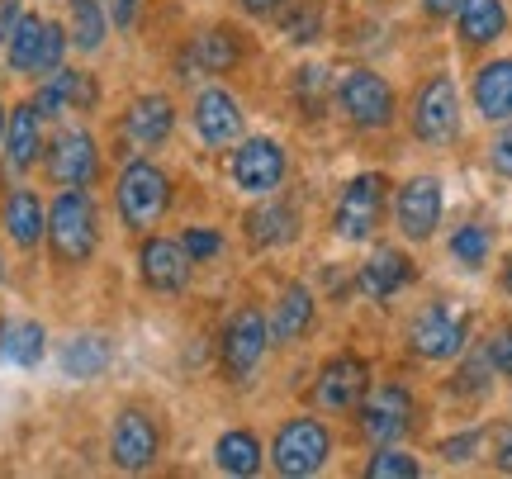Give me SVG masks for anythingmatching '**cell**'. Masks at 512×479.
I'll use <instances>...</instances> for the list:
<instances>
[{
    "label": "cell",
    "instance_id": "cell-1",
    "mask_svg": "<svg viewBox=\"0 0 512 479\" xmlns=\"http://www.w3.org/2000/svg\"><path fill=\"white\" fill-rule=\"evenodd\" d=\"M48 247L57 266H86L100 247V209L86 185H62L48 204Z\"/></svg>",
    "mask_w": 512,
    "mask_h": 479
},
{
    "label": "cell",
    "instance_id": "cell-2",
    "mask_svg": "<svg viewBox=\"0 0 512 479\" xmlns=\"http://www.w3.org/2000/svg\"><path fill=\"white\" fill-rule=\"evenodd\" d=\"M114 209H119V223L128 233H152L171 209V176L157 162L133 157L114 181Z\"/></svg>",
    "mask_w": 512,
    "mask_h": 479
},
{
    "label": "cell",
    "instance_id": "cell-3",
    "mask_svg": "<svg viewBox=\"0 0 512 479\" xmlns=\"http://www.w3.org/2000/svg\"><path fill=\"white\" fill-rule=\"evenodd\" d=\"M67 29L57 24V19H43L34 10H24L19 24L10 29L5 38V67L15 76H48L62 67V57H67Z\"/></svg>",
    "mask_w": 512,
    "mask_h": 479
},
{
    "label": "cell",
    "instance_id": "cell-4",
    "mask_svg": "<svg viewBox=\"0 0 512 479\" xmlns=\"http://www.w3.org/2000/svg\"><path fill=\"white\" fill-rule=\"evenodd\" d=\"M266 456L285 479L318 475L332 461V432L318 418H290V423L275 427V442Z\"/></svg>",
    "mask_w": 512,
    "mask_h": 479
},
{
    "label": "cell",
    "instance_id": "cell-5",
    "mask_svg": "<svg viewBox=\"0 0 512 479\" xmlns=\"http://www.w3.org/2000/svg\"><path fill=\"white\" fill-rule=\"evenodd\" d=\"M408 124H413V138L427 143V148H446V143H456L460 138V91L456 81L441 72V76H427L413 95V114H408Z\"/></svg>",
    "mask_w": 512,
    "mask_h": 479
},
{
    "label": "cell",
    "instance_id": "cell-6",
    "mask_svg": "<svg viewBox=\"0 0 512 479\" xmlns=\"http://www.w3.org/2000/svg\"><path fill=\"white\" fill-rule=\"evenodd\" d=\"M290 176V157L285 148L266 138V133H252V138H242L238 152L228 157V181L238 185L242 195H252V200H266L275 195L280 185Z\"/></svg>",
    "mask_w": 512,
    "mask_h": 479
},
{
    "label": "cell",
    "instance_id": "cell-7",
    "mask_svg": "<svg viewBox=\"0 0 512 479\" xmlns=\"http://www.w3.org/2000/svg\"><path fill=\"white\" fill-rule=\"evenodd\" d=\"M337 105H342V114H347L356 129H366V133L389 129V124H394V110H399L394 86H389L380 72H370V67L342 72V81H337Z\"/></svg>",
    "mask_w": 512,
    "mask_h": 479
},
{
    "label": "cell",
    "instance_id": "cell-8",
    "mask_svg": "<svg viewBox=\"0 0 512 479\" xmlns=\"http://www.w3.org/2000/svg\"><path fill=\"white\" fill-rule=\"evenodd\" d=\"M408 342L422 361H456V356H465V342H470V314L451 299H437L413 318Z\"/></svg>",
    "mask_w": 512,
    "mask_h": 479
},
{
    "label": "cell",
    "instance_id": "cell-9",
    "mask_svg": "<svg viewBox=\"0 0 512 479\" xmlns=\"http://www.w3.org/2000/svg\"><path fill=\"white\" fill-rule=\"evenodd\" d=\"M266 347H271V328H266V318L256 314V309H238V314L228 318L223 342H219V356H223L228 380H233V385H252L256 370H261V361H266Z\"/></svg>",
    "mask_w": 512,
    "mask_h": 479
},
{
    "label": "cell",
    "instance_id": "cell-10",
    "mask_svg": "<svg viewBox=\"0 0 512 479\" xmlns=\"http://www.w3.org/2000/svg\"><path fill=\"white\" fill-rule=\"evenodd\" d=\"M162 456V427L147 408H119V418L110 427V461L124 475H143Z\"/></svg>",
    "mask_w": 512,
    "mask_h": 479
},
{
    "label": "cell",
    "instance_id": "cell-11",
    "mask_svg": "<svg viewBox=\"0 0 512 479\" xmlns=\"http://www.w3.org/2000/svg\"><path fill=\"white\" fill-rule=\"evenodd\" d=\"M384 176L380 171H366V176H351L342 200H337V214H332V233L342 242H366L384 219Z\"/></svg>",
    "mask_w": 512,
    "mask_h": 479
},
{
    "label": "cell",
    "instance_id": "cell-12",
    "mask_svg": "<svg viewBox=\"0 0 512 479\" xmlns=\"http://www.w3.org/2000/svg\"><path fill=\"white\" fill-rule=\"evenodd\" d=\"M441 214H446V190H441L437 176H408L394 190V223L408 242L432 238L441 228Z\"/></svg>",
    "mask_w": 512,
    "mask_h": 479
},
{
    "label": "cell",
    "instance_id": "cell-13",
    "mask_svg": "<svg viewBox=\"0 0 512 479\" xmlns=\"http://www.w3.org/2000/svg\"><path fill=\"white\" fill-rule=\"evenodd\" d=\"M43 166L57 185H86L91 190L100 176V143L91 129H57L53 143H43Z\"/></svg>",
    "mask_w": 512,
    "mask_h": 479
},
{
    "label": "cell",
    "instance_id": "cell-14",
    "mask_svg": "<svg viewBox=\"0 0 512 479\" xmlns=\"http://www.w3.org/2000/svg\"><path fill=\"white\" fill-rule=\"evenodd\" d=\"M356 423H361V432H366L370 442H399L403 432L413 427V394L403 385H370L366 394H361V404H356Z\"/></svg>",
    "mask_w": 512,
    "mask_h": 479
},
{
    "label": "cell",
    "instance_id": "cell-15",
    "mask_svg": "<svg viewBox=\"0 0 512 479\" xmlns=\"http://www.w3.org/2000/svg\"><path fill=\"white\" fill-rule=\"evenodd\" d=\"M138 276H143L147 290L157 295H181L190 276H195V261L185 252L181 238H157V233H143V247H138Z\"/></svg>",
    "mask_w": 512,
    "mask_h": 479
},
{
    "label": "cell",
    "instance_id": "cell-16",
    "mask_svg": "<svg viewBox=\"0 0 512 479\" xmlns=\"http://www.w3.org/2000/svg\"><path fill=\"white\" fill-rule=\"evenodd\" d=\"M366 389H370V366L356 356V351H342V356H332L328 366L318 370V380H313V404L328 408V413H342V408L361 404Z\"/></svg>",
    "mask_w": 512,
    "mask_h": 479
},
{
    "label": "cell",
    "instance_id": "cell-17",
    "mask_svg": "<svg viewBox=\"0 0 512 479\" xmlns=\"http://www.w3.org/2000/svg\"><path fill=\"white\" fill-rule=\"evenodd\" d=\"M190 124L200 133L204 148H228V143H238L242 138V105L233 91H223V86H204L195 95V110H190Z\"/></svg>",
    "mask_w": 512,
    "mask_h": 479
},
{
    "label": "cell",
    "instance_id": "cell-18",
    "mask_svg": "<svg viewBox=\"0 0 512 479\" xmlns=\"http://www.w3.org/2000/svg\"><path fill=\"white\" fill-rule=\"evenodd\" d=\"M100 100V86H95L91 72H76V67H57V72L43 76V86L34 91V110L43 119H62L72 110H91Z\"/></svg>",
    "mask_w": 512,
    "mask_h": 479
},
{
    "label": "cell",
    "instance_id": "cell-19",
    "mask_svg": "<svg viewBox=\"0 0 512 479\" xmlns=\"http://www.w3.org/2000/svg\"><path fill=\"white\" fill-rule=\"evenodd\" d=\"M0 228H5V238L15 242L19 252H34L38 242H43V233H48V204L38 200V190L15 185L0 200Z\"/></svg>",
    "mask_w": 512,
    "mask_h": 479
},
{
    "label": "cell",
    "instance_id": "cell-20",
    "mask_svg": "<svg viewBox=\"0 0 512 479\" xmlns=\"http://www.w3.org/2000/svg\"><path fill=\"white\" fill-rule=\"evenodd\" d=\"M0 152L15 176L43 162V114L34 110V100H19L15 110H5V148Z\"/></svg>",
    "mask_w": 512,
    "mask_h": 479
},
{
    "label": "cell",
    "instance_id": "cell-21",
    "mask_svg": "<svg viewBox=\"0 0 512 479\" xmlns=\"http://www.w3.org/2000/svg\"><path fill=\"white\" fill-rule=\"evenodd\" d=\"M171 129H176V105L162 91L138 95L124 114V138L138 143V148H162L166 138H171Z\"/></svg>",
    "mask_w": 512,
    "mask_h": 479
},
{
    "label": "cell",
    "instance_id": "cell-22",
    "mask_svg": "<svg viewBox=\"0 0 512 479\" xmlns=\"http://www.w3.org/2000/svg\"><path fill=\"white\" fill-rule=\"evenodd\" d=\"M470 100H475L479 119L489 124H508L512 119V57H494L484 62L470 81Z\"/></svg>",
    "mask_w": 512,
    "mask_h": 479
},
{
    "label": "cell",
    "instance_id": "cell-23",
    "mask_svg": "<svg viewBox=\"0 0 512 479\" xmlns=\"http://www.w3.org/2000/svg\"><path fill=\"white\" fill-rule=\"evenodd\" d=\"M413 276H418V271H413V261L403 257L399 247H375L366 257V266L356 271V285H361L375 304H384V299L399 295L403 285H413Z\"/></svg>",
    "mask_w": 512,
    "mask_h": 479
},
{
    "label": "cell",
    "instance_id": "cell-24",
    "mask_svg": "<svg viewBox=\"0 0 512 479\" xmlns=\"http://www.w3.org/2000/svg\"><path fill=\"white\" fill-rule=\"evenodd\" d=\"M313 314H318V304L304 285H290V290H280L275 299V314L266 318V328H271V342L275 347H290V342H304L313 328Z\"/></svg>",
    "mask_w": 512,
    "mask_h": 479
},
{
    "label": "cell",
    "instance_id": "cell-25",
    "mask_svg": "<svg viewBox=\"0 0 512 479\" xmlns=\"http://www.w3.org/2000/svg\"><path fill=\"white\" fill-rule=\"evenodd\" d=\"M456 34L465 48H489L503 38L508 29V10H503V0H460L456 15Z\"/></svg>",
    "mask_w": 512,
    "mask_h": 479
},
{
    "label": "cell",
    "instance_id": "cell-26",
    "mask_svg": "<svg viewBox=\"0 0 512 479\" xmlns=\"http://www.w3.org/2000/svg\"><path fill=\"white\" fill-rule=\"evenodd\" d=\"M110 337L105 332H76L72 342H62V351H57V366H62V375L67 380H95V375H105L110 370Z\"/></svg>",
    "mask_w": 512,
    "mask_h": 479
},
{
    "label": "cell",
    "instance_id": "cell-27",
    "mask_svg": "<svg viewBox=\"0 0 512 479\" xmlns=\"http://www.w3.org/2000/svg\"><path fill=\"white\" fill-rule=\"evenodd\" d=\"M242 228H247V238H252L256 247H290V242L299 238V209L285 200H266L242 219Z\"/></svg>",
    "mask_w": 512,
    "mask_h": 479
},
{
    "label": "cell",
    "instance_id": "cell-28",
    "mask_svg": "<svg viewBox=\"0 0 512 479\" xmlns=\"http://www.w3.org/2000/svg\"><path fill=\"white\" fill-rule=\"evenodd\" d=\"M214 465L233 479H252V475H261V465H266V446H261V437L247 432V427H228L219 442H214Z\"/></svg>",
    "mask_w": 512,
    "mask_h": 479
},
{
    "label": "cell",
    "instance_id": "cell-29",
    "mask_svg": "<svg viewBox=\"0 0 512 479\" xmlns=\"http://www.w3.org/2000/svg\"><path fill=\"white\" fill-rule=\"evenodd\" d=\"M0 356L19 370H34L48 356V328L38 318H10V323H0Z\"/></svg>",
    "mask_w": 512,
    "mask_h": 479
},
{
    "label": "cell",
    "instance_id": "cell-30",
    "mask_svg": "<svg viewBox=\"0 0 512 479\" xmlns=\"http://www.w3.org/2000/svg\"><path fill=\"white\" fill-rule=\"evenodd\" d=\"M67 15H72V38L76 53H100L105 48V34H110V10L105 0H67Z\"/></svg>",
    "mask_w": 512,
    "mask_h": 479
},
{
    "label": "cell",
    "instance_id": "cell-31",
    "mask_svg": "<svg viewBox=\"0 0 512 479\" xmlns=\"http://www.w3.org/2000/svg\"><path fill=\"white\" fill-rule=\"evenodd\" d=\"M238 57H242V48H238V38L228 34V29H204V34L190 43V62H195L200 72H209V76L233 72V67H238Z\"/></svg>",
    "mask_w": 512,
    "mask_h": 479
},
{
    "label": "cell",
    "instance_id": "cell-32",
    "mask_svg": "<svg viewBox=\"0 0 512 479\" xmlns=\"http://www.w3.org/2000/svg\"><path fill=\"white\" fill-rule=\"evenodd\" d=\"M446 252H451L456 266L479 271V266H489V257H494V233H489L484 223H460L456 233L446 238Z\"/></svg>",
    "mask_w": 512,
    "mask_h": 479
},
{
    "label": "cell",
    "instance_id": "cell-33",
    "mask_svg": "<svg viewBox=\"0 0 512 479\" xmlns=\"http://www.w3.org/2000/svg\"><path fill=\"white\" fill-rule=\"evenodd\" d=\"M366 475L370 479H418L422 475V465H418V456H408L403 446H380L375 456L366 461Z\"/></svg>",
    "mask_w": 512,
    "mask_h": 479
},
{
    "label": "cell",
    "instance_id": "cell-34",
    "mask_svg": "<svg viewBox=\"0 0 512 479\" xmlns=\"http://www.w3.org/2000/svg\"><path fill=\"white\" fill-rule=\"evenodd\" d=\"M280 29H285V38H290V43H313V38L323 34V10H318L313 0L290 5V15L280 19Z\"/></svg>",
    "mask_w": 512,
    "mask_h": 479
},
{
    "label": "cell",
    "instance_id": "cell-35",
    "mask_svg": "<svg viewBox=\"0 0 512 479\" xmlns=\"http://www.w3.org/2000/svg\"><path fill=\"white\" fill-rule=\"evenodd\" d=\"M489 351L465 356V366L456 370V394H489Z\"/></svg>",
    "mask_w": 512,
    "mask_h": 479
},
{
    "label": "cell",
    "instance_id": "cell-36",
    "mask_svg": "<svg viewBox=\"0 0 512 479\" xmlns=\"http://www.w3.org/2000/svg\"><path fill=\"white\" fill-rule=\"evenodd\" d=\"M181 242H185V252H190L195 266H200V261H214L223 252V233L219 228H200V223H195V228H185Z\"/></svg>",
    "mask_w": 512,
    "mask_h": 479
},
{
    "label": "cell",
    "instance_id": "cell-37",
    "mask_svg": "<svg viewBox=\"0 0 512 479\" xmlns=\"http://www.w3.org/2000/svg\"><path fill=\"white\" fill-rule=\"evenodd\" d=\"M479 451H484V427H470V432H460V437H446V442H441V456H446L451 465L475 461Z\"/></svg>",
    "mask_w": 512,
    "mask_h": 479
},
{
    "label": "cell",
    "instance_id": "cell-38",
    "mask_svg": "<svg viewBox=\"0 0 512 479\" xmlns=\"http://www.w3.org/2000/svg\"><path fill=\"white\" fill-rule=\"evenodd\" d=\"M484 351H489V366H494L503 380H512V323H498L494 337L484 342Z\"/></svg>",
    "mask_w": 512,
    "mask_h": 479
},
{
    "label": "cell",
    "instance_id": "cell-39",
    "mask_svg": "<svg viewBox=\"0 0 512 479\" xmlns=\"http://www.w3.org/2000/svg\"><path fill=\"white\" fill-rule=\"evenodd\" d=\"M489 166H494L498 176H508V181H512V119H508V129L489 143Z\"/></svg>",
    "mask_w": 512,
    "mask_h": 479
},
{
    "label": "cell",
    "instance_id": "cell-40",
    "mask_svg": "<svg viewBox=\"0 0 512 479\" xmlns=\"http://www.w3.org/2000/svg\"><path fill=\"white\" fill-rule=\"evenodd\" d=\"M494 465L503 475H512V423H503L494 432Z\"/></svg>",
    "mask_w": 512,
    "mask_h": 479
},
{
    "label": "cell",
    "instance_id": "cell-41",
    "mask_svg": "<svg viewBox=\"0 0 512 479\" xmlns=\"http://www.w3.org/2000/svg\"><path fill=\"white\" fill-rule=\"evenodd\" d=\"M105 10H110L114 29H133V19H138V0H110Z\"/></svg>",
    "mask_w": 512,
    "mask_h": 479
},
{
    "label": "cell",
    "instance_id": "cell-42",
    "mask_svg": "<svg viewBox=\"0 0 512 479\" xmlns=\"http://www.w3.org/2000/svg\"><path fill=\"white\" fill-rule=\"evenodd\" d=\"M19 15H24V0H0V48H5L10 29L19 24Z\"/></svg>",
    "mask_w": 512,
    "mask_h": 479
},
{
    "label": "cell",
    "instance_id": "cell-43",
    "mask_svg": "<svg viewBox=\"0 0 512 479\" xmlns=\"http://www.w3.org/2000/svg\"><path fill=\"white\" fill-rule=\"evenodd\" d=\"M422 10H427L432 19H451L460 10V0H422Z\"/></svg>",
    "mask_w": 512,
    "mask_h": 479
},
{
    "label": "cell",
    "instance_id": "cell-44",
    "mask_svg": "<svg viewBox=\"0 0 512 479\" xmlns=\"http://www.w3.org/2000/svg\"><path fill=\"white\" fill-rule=\"evenodd\" d=\"M242 10H247V15H271L275 5H285V0H238Z\"/></svg>",
    "mask_w": 512,
    "mask_h": 479
},
{
    "label": "cell",
    "instance_id": "cell-45",
    "mask_svg": "<svg viewBox=\"0 0 512 479\" xmlns=\"http://www.w3.org/2000/svg\"><path fill=\"white\" fill-rule=\"evenodd\" d=\"M503 290H508V299H512V257H508V266H503Z\"/></svg>",
    "mask_w": 512,
    "mask_h": 479
},
{
    "label": "cell",
    "instance_id": "cell-46",
    "mask_svg": "<svg viewBox=\"0 0 512 479\" xmlns=\"http://www.w3.org/2000/svg\"><path fill=\"white\" fill-rule=\"evenodd\" d=\"M0 148H5V105H0Z\"/></svg>",
    "mask_w": 512,
    "mask_h": 479
},
{
    "label": "cell",
    "instance_id": "cell-47",
    "mask_svg": "<svg viewBox=\"0 0 512 479\" xmlns=\"http://www.w3.org/2000/svg\"><path fill=\"white\" fill-rule=\"evenodd\" d=\"M0 280H5V252H0Z\"/></svg>",
    "mask_w": 512,
    "mask_h": 479
}]
</instances>
